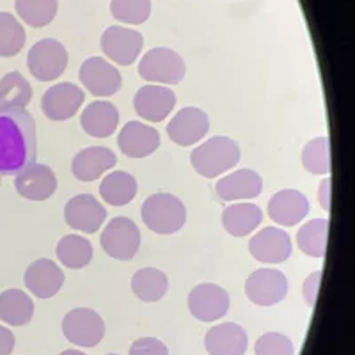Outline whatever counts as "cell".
<instances>
[{"instance_id": "7", "label": "cell", "mask_w": 355, "mask_h": 355, "mask_svg": "<svg viewBox=\"0 0 355 355\" xmlns=\"http://www.w3.org/2000/svg\"><path fill=\"white\" fill-rule=\"evenodd\" d=\"M62 334L77 347L93 348L105 336V322L91 307H75L62 318Z\"/></svg>"}, {"instance_id": "1", "label": "cell", "mask_w": 355, "mask_h": 355, "mask_svg": "<svg viewBox=\"0 0 355 355\" xmlns=\"http://www.w3.org/2000/svg\"><path fill=\"white\" fill-rule=\"evenodd\" d=\"M37 128L25 109H0V174H18L36 162Z\"/></svg>"}, {"instance_id": "26", "label": "cell", "mask_w": 355, "mask_h": 355, "mask_svg": "<svg viewBox=\"0 0 355 355\" xmlns=\"http://www.w3.org/2000/svg\"><path fill=\"white\" fill-rule=\"evenodd\" d=\"M137 180L126 171H114L100 183L101 199L110 206H126L137 196Z\"/></svg>"}, {"instance_id": "20", "label": "cell", "mask_w": 355, "mask_h": 355, "mask_svg": "<svg viewBox=\"0 0 355 355\" xmlns=\"http://www.w3.org/2000/svg\"><path fill=\"white\" fill-rule=\"evenodd\" d=\"M117 146L128 158H146L158 150L160 135L146 123L128 121L117 135Z\"/></svg>"}, {"instance_id": "32", "label": "cell", "mask_w": 355, "mask_h": 355, "mask_svg": "<svg viewBox=\"0 0 355 355\" xmlns=\"http://www.w3.org/2000/svg\"><path fill=\"white\" fill-rule=\"evenodd\" d=\"M18 17L31 27H46L52 24L59 8V0H15Z\"/></svg>"}, {"instance_id": "35", "label": "cell", "mask_w": 355, "mask_h": 355, "mask_svg": "<svg viewBox=\"0 0 355 355\" xmlns=\"http://www.w3.org/2000/svg\"><path fill=\"white\" fill-rule=\"evenodd\" d=\"M110 11L117 21L128 25H141L150 18L151 0H112Z\"/></svg>"}, {"instance_id": "6", "label": "cell", "mask_w": 355, "mask_h": 355, "mask_svg": "<svg viewBox=\"0 0 355 355\" xmlns=\"http://www.w3.org/2000/svg\"><path fill=\"white\" fill-rule=\"evenodd\" d=\"M100 243L109 258L130 261L141 247V231L128 217H114L101 233Z\"/></svg>"}, {"instance_id": "14", "label": "cell", "mask_w": 355, "mask_h": 355, "mask_svg": "<svg viewBox=\"0 0 355 355\" xmlns=\"http://www.w3.org/2000/svg\"><path fill=\"white\" fill-rule=\"evenodd\" d=\"M64 218L71 230L80 233H96L107 218L105 206H101L94 196L78 194L64 206Z\"/></svg>"}, {"instance_id": "11", "label": "cell", "mask_w": 355, "mask_h": 355, "mask_svg": "<svg viewBox=\"0 0 355 355\" xmlns=\"http://www.w3.org/2000/svg\"><path fill=\"white\" fill-rule=\"evenodd\" d=\"M78 77L89 93L100 98L114 96L123 85L121 73L103 57L85 59L80 66Z\"/></svg>"}, {"instance_id": "33", "label": "cell", "mask_w": 355, "mask_h": 355, "mask_svg": "<svg viewBox=\"0 0 355 355\" xmlns=\"http://www.w3.org/2000/svg\"><path fill=\"white\" fill-rule=\"evenodd\" d=\"M302 166L309 174L327 176L331 173V142L327 135L311 139L302 150Z\"/></svg>"}, {"instance_id": "12", "label": "cell", "mask_w": 355, "mask_h": 355, "mask_svg": "<svg viewBox=\"0 0 355 355\" xmlns=\"http://www.w3.org/2000/svg\"><path fill=\"white\" fill-rule=\"evenodd\" d=\"M85 100V93L73 82H62L46 89L41 98V109L50 121H68L77 116Z\"/></svg>"}, {"instance_id": "40", "label": "cell", "mask_w": 355, "mask_h": 355, "mask_svg": "<svg viewBox=\"0 0 355 355\" xmlns=\"http://www.w3.org/2000/svg\"><path fill=\"white\" fill-rule=\"evenodd\" d=\"M318 202L323 210H331V178H325L318 185Z\"/></svg>"}, {"instance_id": "30", "label": "cell", "mask_w": 355, "mask_h": 355, "mask_svg": "<svg viewBox=\"0 0 355 355\" xmlns=\"http://www.w3.org/2000/svg\"><path fill=\"white\" fill-rule=\"evenodd\" d=\"M329 218H313L306 222L297 233L299 249L311 258L323 259L327 254Z\"/></svg>"}, {"instance_id": "25", "label": "cell", "mask_w": 355, "mask_h": 355, "mask_svg": "<svg viewBox=\"0 0 355 355\" xmlns=\"http://www.w3.org/2000/svg\"><path fill=\"white\" fill-rule=\"evenodd\" d=\"M263 211L254 202H233L222 211V226L231 236L242 239L259 227Z\"/></svg>"}, {"instance_id": "18", "label": "cell", "mask_w": 355, "mask_h": 355, "mask_svg": "<svg viewBox=\"0 0 355 355\" xmlns=\"http://www.w3.org/2000/svg\"><path fill=\"white\" fill-rule=\"evenodd\" d=\"M15 189L28 201H46L57 190L55 173L43 164H31L15 178Z\"/></svg>"}, {"instance_id": "9", "label": "cell", "mask_w": 355, "mask_h": 355, "mask_svg": "<svg viewBox=\"0 0 355 355\" xmlns=\"http://www.w3.org/2000/svg\"><path fill=\"white\" fill-rule=\"evenodd\" d=\"M100 44L101 52L105 53L107 59H110L116 64L130 66L141 55L144 37L139 31L121 27V25H112V27L103 31Z\"/></svg>"}, {"instance_id": "28", "label": "cell", "mask_w": 355, "mask_h": 355, "mask_svg": "<svg viewBox=\"0 0 355 355\" xmlns=\"http://www.w3.org/2000/svg\"><path fill=\"white\" fill-rule=\"evenodd\" d=\"M34 316V300L21 290L0 293V320L12 327L27 325Z\"/></svg>"}, {"instance_id": "21", "label": "cell", "mask_w": 355, "mask_h": 355, "mask_svg": "<svg viewBox=\"0 0 355 355\" xmlns=\"http://www.w3.org/2000/svg\"><path fill=\"white\" fill-rule=\"evenodd\" d=\"M309 201L299 190H279L268 201V217L283 227L297 226L309 214Z\"/></svg>"}, {"instance_id": "17", "label": "cell", "mask_w": 355, "mask_h": 355, "mask_svg": "<svg viewBox=\"0 0 355 355\" xmlns=\"http://www.w3.org/2000/svg\"><path fill=\"white\" fill-rule=\"evenodd\" d=\"M25 286L37 299H52L64 284V272L55 261L41 258L33 261L25 270Z\"/></svg>"}, {"instance_id": "27", "label": "cell", "mask_w": 355, "mask_h": 355, "mask_svg": "<svg viewBox=\"0 0 355 355\" xmlns=\"http://www.w3.org/2000/svg\"><path fill=\"white\" fill-rule=\"evenodd\" d=\"M130 286L133 295L142 302H158L169 290V277L158 268L146 266L133 274Z\"/></svg>"}, {"instance_id": "16", "label": "cell", "mask_w": 355, "mask_h": 355, "mask_svg": "<svg viewBox=\"0 0 355 355\" xmlns=\"http://www.w3.org/2000/svg\"><path fill=\"white\" fill-rule=\"evenodd\" d=\"M210 130V117L198 107H185L178 110L167 125V135L178 146L189 148L205 137Z\"/></svg>"}, {"instance_id": "37", "label": "cell", "mask_w": 355, "mask_h": 355, "mask_svg": "<svg viewBox=\"0 0 355 355\" xmlns=\"http://www.w3.org/2000/svg\"><path fill=\"white\" fill-rule=\"evenodd\" d=\"M130 355H169V348L157 338H139L130 347Z\"/></svg>"}, {"instance_id": "36", "label": "cell", "mask_w": 355, "mask_h": 355, "mask_svg": "<svg viewBox=\"0 0 355 355\" xmlns=\"http://www.w3.org/2000/svg\"><path fill=\"white\" fill-rule=\"evenodd\" d=\"M256 355H295V347L288 336L281 332H266L254 345Z\"/></svg>"}, {"instance_id": "39", "label": "cell", "mask_w": 355, "mask_h": 355, "mask_svg": "<svg viewBox=\"0 0 355 355\" xmlns=\"http://www.w3.org/2000/svg\"><path fill=\"white\" fill-rule=\"evenodd\" d=\"M15 350V334L8 327L0 325V355H11Z\"/></svg>"}, {"instance_id": "19", "label": "cell", "mask_w": 355, "mask_h": 355, "mask_svg": "<svg viewBox=\"0 0 355 355\" xmlns=\"http://www.w3.org/2000/svg\"><path fill=\"white\" fill-rule=\"evenodd\" d=\"M263 190V178L252 169H239L215 183V192L224 202L250 201Z\"/></svg>"}, {"instance_id": "34", "label": "cell", "mask_w": 355, "mask_h": 355, "mask_svg": "<svg viewBox=\"0 0 355 355\" xmlns=\"http://www.w3.org/2000/svg\"><path fill=\"white\" fill-rule=\"evenodd\" d=\"M25 28L11 12H0V57H15L25 44Z\"/></svg>"}, {"instance_id": "2", "label": "cell", "mask_w": 355, "mask_h": 355, "mask_svg": "<svg viewBox=\"0 0 355 355\" xmlns=\"http://www.w3.org/2000/svg\"><path fill=\"white\" fill-rule=\"evenodd\" d=\"M240 144L234 139L217 135L190 153V164L199 176L211 180L233 169L240 162Z\"/></svg>"}, {"instance_id": "31", "label": "cell", "mask_w": 355, "mask_h": 355, "mask_svg": "<svg viewBox=\"0 0 355 355\" xmlns=\"http://www.w3.org/2000/svg\"><path fill=\"white\" fill-rule=\"evenodd\" d=\"M33 100V87L20 71L0 78V109H25Z\"/></svg>"}, {"instance_id": "24", "label": "cell", "mask_w": 355, "mask_h": 355, "mask_svg": "<svg viewBox=\"0 0 355 355\" xmlns=\"http://www.w3.org/2000/svg\"><path fill=\"white\" fill-rule=\"evenodd\" d=\"M80 125L89 137L107 139L117 130L119 110L114 103L107 100L93 101L91 105L82 110Z\"/></svg>"}, {"instance_id": "8", "label": "cell", "mask_w": 355, "mask_h": 355, "mask_svg": "<svg viewBox=\"0 0 355 355\" xmlns=\"http://www.w3.org/2000/svg\"><path fill=\"white\" fill-rule=\"evenodd\" d=\"M286 293L288 279L277 268H258L245 281L247 299L256 306H275L286 299Z\"/></svg>"}, {"instance_id": "42", "label": "cell", "mask_w": 355, "mask_h": 355, "mask_svg": "<svg viewBox=\"0 0 355 355\" xmlns=\"http://www.w3.org/2000/svg\"><path fill=\"white\" fill-rule=\"evenodd\" d=\"M107 355H117V354H107Z\"/></svg>"}, {"instance_id": "13", "label": "cell", "mask_w": 355, "mask_h": 355, "mask_svg": "<svg viewBox=\"0 0 355 355\" xmlns=\"http://www.w3.org/2000/svg\"><path fill=\"white\" fill-rule=\"evenodd\" d=\"M174 107H176V94L167 85H142L133 96V109L144 121H164L173 112Z\"/></svg>"}, {"instance_id": "23", "label": "cell", "mask_w": 355, "mask_h": 355, "mask_svg": "<svg viewBox=\"0 0 355 355\" xmlns=\"http://www.w3.org/2000/svg\"><path fill=\"white\" fill-rule=\"evenodd\" d=\"M247 345L245 329L233 322L215 325L205 336V348L210 355H245Z\"/></svg>"}, {"instance_id": "22", "label": "cell", "mask_w": 355, "mask_h": 355, "mask_svg": "<svg viewBox=\"0 0 355 355\" xmlns=\"http://www.w3.org/2000/svg\"><path fill=\"white\" fill-rule=\"evenodd\" d=\"M117 157L112 150L105 146H91L78 151L71 160V173L78 182H94L107 171L114 169Z\"/></svg>"}, {"instance_id": "5", "label": "cell", "mask_w": 355, "mask_h": 355, "mask_svg": "<svg viewBox=\"0 0 355 355\" xmlns=\"http://www.w3.org/2000/svg\"><path fill=\"white\" fill-rule=\"evenodd\" d=\"M68 50L61 41L46 37L33 44L27 53V66L33 77L40 82L55 80L68 68Z\"/></svg>"}, {"instance_id": "3", "label": "cell", "mask_w": 355, "mask_h": 355, "mask_svg": "<svg viewBox=\"0 0 355 355\" xmlns=\"http://www.w3.org/2000/svg\"><path fill=\"white\" fill-rule=\"evenodd\" d=\"M146 227L157 234H174L185 226L187 208L178 196L157 192L146 198L141 208Z\"/></svg>"}, {"instance_id": "41", "label": "cell", "mask_w": 355, "mask_h": 355, "mask_svg": "<svg viewBox=\"0 0 355 355\" xmlns=\"http://www.w3.org/2000/svg\"><path fill=\"white\" fill-rule=\"evenodd\" d=\"M59 355H85V354L80 350H64V352H61Z\"/></svg>"}, {"instance_id": "4", "label": "cell", "mask_w": 355, "mask_h": 355, "mask_svg": "<svg viewBox=\"0 0 355 355\" xmlns=\"http://www.w3.org/2000/svg\"><path fill=\"white\" fill-rule=\"evenodd\" d=\"M185 73L183 57L166 46L150 50L139 62V75L148 84L176 85L185 78Z\"/></svg>"}, {"instance_id": "29", "label": "cell", "mask_w": 355, "mask_h": 355, "mask_svg": "<svg viewBox=\"0 0 355 355\" xmlns=\"http://www.w3.org/2000/svg\"><path fill=\"white\" fill-rule=\"evenodd\" d=\"M57 258L71 270H80L93 261V243L80 234H66L55 247Z\"/></svg>"}, {"instance_id": "15", "label": "cell", "mask_w": 355, "mask_h": 355, "mask_svg": "<svg viewBox=\"0 0 355 355\" xmlns=\"http://www.w3.org/2000/svg\"><path fill=\"white\" fill-rule=\"evenodd\" d=\"M291 250H293V245H291L290 234L274 226L263 227L249 242L250 256L256 261L266 263V265L284 263L291 256Z\"/></svg>"}, {"instance_id": "10", "label": "cell", "mask_w": 355, "mask_h": 355, "mask_svg": "<svg viewBox=\"0 0 355 355\" xmlns=\"http://www.w3.org/2000/svg\"><path fill=\"white\" fill-rule=\"evenodd\" d=\"M230 293L215 283H201L192 288L187 299L190 315L199 322H215L226 316L230 309Z\"/></svg>"}, {"instance_id": "38", "label": "cell", "mask_w": 355, "mask_h": 355, "mask_svg": "<svg viewBox=\"0 0 355 355\" xmlns=\"http://www.w3.org/2000/svg\"><path fill=\"white\" fill-rule=\"evenodd\" d=\"M320 284H322V270L313 272V274L304 281L302 295H304V300H306V304L309 307L316 306V299H318V293H320Z\"/></svg>"}]
</instances>
